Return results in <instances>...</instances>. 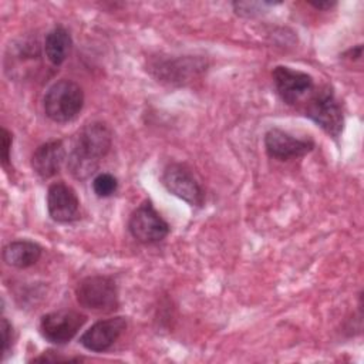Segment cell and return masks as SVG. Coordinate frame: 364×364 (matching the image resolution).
I'll use <instances>...</instances> for the list:
<instances>
[{"label":"cell","mask_w":364,"mask_h":364,"mask_svg":"<svg viewBox=\"0 0 364 364\" xmlns=\"http://www.w3.org/2000/svg\"><path fill=\"white\" fill-rule=\"evenodd\" d=\"M112 132L101 121L85 124L74 136L67 168L75 179H87L98 169L100 161L109 152Z\"/></svg>","instance_id":"obj_1"},{"label":"cell","mask_w":364,"mask_h":364,"mask_svg":"<svg viewBox=\"0 0 364 364\" xmlns=\"http://www.w3.org/2000/svg\"><path fill=\"white\" fill-rule=\"evenodd\" d=\"M84 105L82 88L71 80L54 82L46 92L43 107L46 115L58 124L70 122L81 112Z\"/></svg>","instance_id":"obj_2"},{"label":"cell","mask_w":364,"mask_h":364,"mask_svg":"<svg viewBox=\"0 0 364 364\" xmlns=\"http://www.w3.org/2000/svg\"><path fill=\"white\" fill-rule=\"evenodd\" d=\"M75 297L81 307L97 311H114L118 304V287L111 276H88L78 282L75 287Z\"/></svg>","instance_id":"obj_3"},{"label":"cell","mask_w":364,"mask_h":364,"mask_svg":"<svg viewBox=\"0 0 364 364\" xmlns=\"http://www.w3.org/2000/svg\"><path fill=\"white\" fill-rule=\"evenodd\" d=\"M304 115L314 121L330 136H340L344 127V115L341 105L330 87H323L320 91L310 94Z\"/></svg>","instance_id":"obj_4"},{"label":"cell","mask_w":364,"mask_h":364,"mask_svg":"<svg viewBox=\"0 0 364 364\" xmlns=\"http://www.w3.org/2000/svg\"><path fill=\"white\" fill-rule=\"evenodd\" d=\"M128 230L134 239L151 245L164 240L169 233V225L156 212L151 200H144L129 216Z\"/></svg>","instance_id":"obj_5"},{"label":"cell","mask_w":364,"mask_h":364,"mask_svg":"<svg viewBox=\"0 0 364 364\" xmlns=\"http://www.w3.org/2000/svg\"><path fill=\"white\" fill-rule=\"evenodd\" d=\"M87 316L75 310H57L47 313L40 320L41 336L57 346L71 341L84 326Z\"/></svg>","instance_id":"obj_6"},{"label":"cell","mask_w":364,"mask_h":364,"mask_svg":"<svg viewBox=\"0 0 364 364\" xmlns=\"http://www.w3.org/2000/svg\"><path fill=\"white\" fill-rule=\"evenodd\" d=\"M272 77L276 92L287 105H296L314 90L313 77L300 70L277 65L273 68Z\"/></svg>","instance_id":"obj_7"},{"label":"cell","mask_w":364,"mask_h":364,"mask_svg":"<svg viewBox=\"0 0 364 364\" xmlns=\"http://www.w3.org/2000/svg\"><path fill=\"white\" fill-rule=\"evenodd\" d=\"M164 186L172 195L188 202L192 206H200L205 193L192 171L183 164H169L161 176Z\"/></svg>","instance_id":"obj_8"},{"label":"cell","mask_w":364,"mask_h":364,"mask_svg":"<svg viewBox=\"0 0 364 364\" xmlns=\"http://www.w3.org/2000/svg\"><path fill=\"white\" fill-rule=\"evenodd\" d=\"M264 146L270 158L287 161L309 154L314 148V141L297 138L280 128H272L264 135Z\"/></svg>","instance_id":"obj_9"},{"label":"cell","mask_w":364,"mask_h":364,"mask_svg":"<svg viewBox=\"0 0 364 364\" xmlns=\"http://www.w3.org/2000/svg\"><path fill=\"white\" fill-rule=\"evenodd\" d=\"M127 318L122 316L104 318L95 321L80 337V343L84 348L94 353L107 351L125 331Z\"/></svg>","instance_id":"obj_10"},{"label":"cell","mask_w":364,"mask_h":364,"mask_svg":"<svg viewBox=\"0 0 364 364\" xmlns=\"http://www.w3.org/2000/svg\"><path fill=\"white\" fill-rule=\"evenodd\" d=\"M47 209L50 218L60 223L80 219V199L75 191L64 182H54L48 186Z\"/></svg>","instance_id":"obj_11"},{"label":"cell","mask_w":364,"mask_h":364,"mask_svg":"<svg viewBox=\"0 0 364 364\" xmlns=\"http://www.w3.org/2000/svg\"><path fill=\"white\" fill-rule=\"evenodd\" d=\"M67 151L64 142L60 139L41 144L31 156L33 171L43 179L57 175L67 161Z\"/></svg>","instance_id":"obj_12"},{"label":"cell","mask_w":364,"mask_h":364,"mask_svg":"<svg viewBox=\"0 0 364 364\" xmlns=\"http://www.w3.org/2000/svg\"><path fill=\"white\" fill-rule=\"evenodd\" d=\"M43 249L31 240H13L3 249V260L6 264L17 269H27L34 266L41 257Z\"/></svg>","instance_id":"obj_13"},{"label":"cell","mask_w":364,"mask_h":364,"mask_svg":"<svg viewBox=\"0 0 364 364\" xmlns=\"http://www.w3.org/2000/svg\"><path fill=\"white\" fill-rule=\"evenodd\" d=\"M152 68L158 78H162L164 81L182 82L188 81L191 75L198 74L203 68V64L196 58H176L158 61L152 65Z\"/></svg>","instance_id":"obj_14"},{"label":"cell","mask_w":364,"mask_h":364,"mask_svg":"<svg viewBox=\"0 0 364 364\" xmlns=\"http://www.w3.org/2000/svg\"><path fill=\"white\" fill-rule=\"evenodd\" d=\"M73 40L63 26H55L44 40V54L53 65H61L71 50Z\"/></svg>","instance_id":"obj_15"},{"label":"cell","mask_w":364,"mask_h":364,"mask_svg":"<svg viewBox=\"0 0 364 364\" xmlns=\"http://www.w3.org/2000/svg\"><path fill=\"white\" fill-rule=\"evenodd\" d=\"M92 189L95 192L97 196L100 198H108L111 195H114L118 189V181L114 175L102 172L98 173L94 179H92Z\"/></svg>","instance_id":"obj_16"},{"label":"cell","mask_w":364,"mask_h":364,"mask_svg":"<svg viewBox=\"0 0 364 364\" xmlns=\"http://www.w3.org/2000/svg\"><path fill=\"white\" fill-rule=\"evenodd\" d=\"M272 3L263 1V3H249V1H236L233 3V9L236 11V14L243 16V17H253L256 14H260L263 6H269Z\"/></svg>","instance_id":"obj_17"},{"label":"cell","mask_w":364,"mask_h":364,"mask_svg":"<svg viewBox=\"0 0 364 364\" xmlns=\"http://www.w3.org/2000/svg\"><path fill=\"white\" fill-rule=\"evenodd\" d=\"M13 343V327L6 317H1V358L4 360L11 348Z\"/></svg>","instance_id":"obj_18"},{"label":"cell","mask_w":364,"mask_h":364,"mask_svg":"<svg viewBox=\"0 0 364 364\" xmlns=\"http://www.w3.org/2000/svg\"><path fill=\"white\" fill-rule=\"evenodd\" d=\"M11 142H13L11 134L6 128H1V164H3V166H7V164L10 162Z\"/></svg>","instance_id":"obj_19"},{"label":"cell","mask_w":364,"mask_h":364,"mask_svg":"<svg viewBox=\"0 0 364 364\" xmlns=\"http://www.w3.org/2000/svg\"><path fill=\"white\" fill-rule=\"evenodd\" d=\"M80 357H60L57 355H51V351H46L44 354H41L40 357L34 358L33 361L38 363V361H46V363H67V361H80Z\"/></svg>","instance_id":"obj_20"},{"label":"cell","mask_w":364,"mask_h":364,"mask_svg":"<svg viewBox=\"0 0 364 364\" xmlns=\"http://www.w3.org/2000/svg\"><path fill=\"white\" fill-rule=\"evenodd\" d=\"M310 6H313L317 10H330L336 6V1H310Z\"/></svg>","instance_id":"obj_21"}]
</instances>
